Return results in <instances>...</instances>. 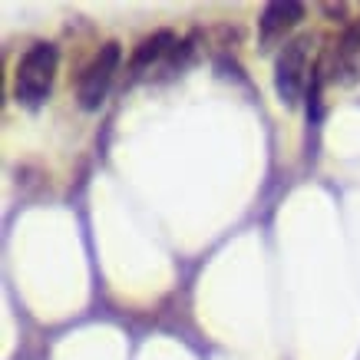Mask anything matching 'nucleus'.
Masks as SVG:
<instances>
[{
	"label": "nucleus",
	"instance_id": "obj_2",
	"mask_svg": "<svg viewBox=\"0 0 360 360\" xmlns=\"http://www.w3.org/2000/svg\"><path fill=\"white\" fill-rule=\"evenodd\" d=\"M120 63H122V46L116 44V40L103 44L96 53H93V60L83 66L79 83H77V99L83 110H99V106H103V99L110 96L112 79L120 73Z\"/></svg>",
	"mask_w": 360,
	"mask_h": 360
},
{
	"label": "nucleus",
	"instance_id": "obj_1",
	"mask_svg": "<svg viewBox=\"0 0 360 360\" xmlns=\"http://www.w3.org/2000/svg\"><path fill=\"white\" fill-rule=\"evenodd\" d=\"M56 66H60V50L53 44H33L23 53V60L17 63V73H13V96H17L20 106L37 110L50 96Z\"/></svg>",
	"mask_w": 360,
	"mask_h": 360
},
{
	"label": "nucleus",
	"instance_id": "obj_3",
	"mask_svg": "<svg viewBox=\"0 0 360 360\" xmlns=\"http://www.w3.org/2000/svg\"><path fill=\"white\" fill-rule=\"evenodd\" d=\"M311 46H314V37H297L274 60V89H278L281 103H288V106H295L301 99V93H304V73H307V60H311Z\"/></svg>",
	"mask_w": 360,
	"mask_h": 360
},
{
	"label": "nucleus",
	"instance_id": "obj_6",
	"mask_svg": "<svg viewBox=\"0 0 360 360\" xmlns=\"http://www.w3.org/2000/svg\"><path fill=\"white\" fill-rule=\"evenodd\" d=\"M321 11L328 13V17H338V20H344V17H347V7H344V4H324Z\"/></svg>",
	"mask_w": 360,
	"mask_h": 360
},
{
	"label": "nucleus",
	"instance_id": "obj_4",
	"mask_svg": "<svg viewBox=\"0 0 360 360\" xmlns=\"http://www.w3.org/2000/svg\"><path fill=\"white\" fill-rule=\"evenodd\" d=\"M175 46H179V37H175L172 30H155L153 37H146V40L136 46V53H132V60H129L132 79L149 77L153 70L162 73V66L169 63V56H172Z\"/></svg>",
	"mask_w": 360,
	"mask_h": 360
},
{
	"label": "nucleus",
	"instance_id": "obj_5",
	"mask_svg": "<svg viewBox=\"0 0 360 360\" xmlns=\"http://www.w3.org/2000/svg\"><path fill=\"white\" fill-rule=\"evenodd\" d=\"M301 20H304L301 4H268L258 17V40H262V46L278 44V40H284V33L295 30Z\"/></svg>",
	"mask_w": 360,
	"mask_h": 360
}]
</instances>
